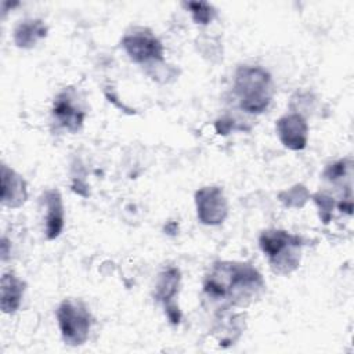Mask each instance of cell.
I'll list each match as a JSON object with an SVG mask.
<instances>
[{"mask_svg": "<svg viewBox=\"0 0 354 354\" xmlns=\"http://www.w3.org/2000/svg\"><path fill=\"white\" fill-rule=\"evenodd\" d=\"M266 289L261 274L248 263H214L203 282V296L212 306L246 307L261 296Z\"/></svg>", "mask_w": 354, "mask_h": 354, "instance_id": "6da1fadb", "label": "cell"}, {"mask_svg": "<svg viewBox=\"0 0 354 354\" xmlns=\"http://www.w3.org/2000/svg\"><path fill=\"white\" fill-rule=\"evenodd\" d=\"M234 93L245 112L261 113L272 101V79L261 66H239L234 77Z\"/></svg>", "mask_w": 354, "mask_h": 354, "instance_id": "7a4b0ae2", "label": "cell"}, {"mask_svg": "<svg viewBox=\"0 0 354 354\" xmlns=\"http://www.w3.org/2000/svg\"><path fill=\"white\" fill-rule=\"evenodd\" d=\"M259 245L274 272L288 275L299 267L303 248L299 235H293L285 230H267L261 232Z\"/></svg>", "mask_w": 354, "mask_h": 354, "instance_id": "3957f363", "label": "cell"}, {"mask_svg": "<svg viewBox=\"0 0 354 354\" xmlns=\"http://www.w3.org/2000/svg\"><path fill=\"white\" fill-rule=\"evenodd\" d=\"M58 328L62 340L69 346H82L87 342L91 329V315L82 300L65 299L57 308Z\"/></svg>", "mask_w": 354, "mask_h": 354, "instance_id": "277c9868", "label": "cell"}, {"mask_svg": "<svg viewBox=\"0 0 354 354\" xmlns=\"http://www.w3.org/2000/svg\"><path fill=\"white\" fill-rule=\"evenodd\" d=\"M122 46L131 61L137 64H148L163 59L165 48L162 43L149 30L137 28L122 39Z\"/></svg>", "mask_w": 354, "mask_h": 354, "instance_id": "5b68a950", "label": "cell"}, {"mask_svg": "<svg viewBox=\"0 0 354 354\" xmlns=\"http://www.w3.org/2000/svg\"><path fill=\"white\" fill-rule=\"evenodd\" d=\"M196 213L201 223L217 225L228 214V203L220 187H203L195 194Z\"/></svg>", "mask_w": 354, "mask_h": 354, "instance_id": "8992f818", "label": "cell"}, {"mask_svg": "<svg viewBox=\"0 0 354 354\" xmlns=\"http://www.w3.org/2000/svg\"><path fill=\"white\" fill-rule=\"evenodd\" d=\"M53 116L66 131L76 133L84 123L86 109L82 106L75 91L64 90L54 98Z\"/></svg>", "mask_w": 354, "mask_h": 354, "instance_id": "52a82bcc", "label": "cell"}, {"mask_svg": "<svg viewBox=\"0 0 354 354\" xmlns=\"http://www.w3.org/2000/svg\"><path fill=\"white\" fill-rule=\"evenodd\" d=\"M275 127L281 142L286 148L292 151H300L307 145L308 126L303 116L297 113L285 115L278 119Z\"/></svg>", "mask_w": 354, "mask_h": 354, "instance_id": "ba28073f", "label": "cell"}, {"mask_svg": "<svg viewBox=\"0 0 354 354\" xmlns=\"http://www.w3.org/2000/svg\"><path fill=\"white\" fill-rule=\"evenodd\" d=\"M44 210V234L47 239H55L64 228V203L58 189H48L40 199Z\"/></svg>", "mask_w": 354, "mask_h": 354, "instance_id": "9c48e42d", "label": "cell"}, {"mask_svg": "<svg viewBox=\"0 0 354 354\" xmlns=\"http://www.w3.org/2000/svg\"><path fill=\"white\" fill-rule=\"evenodd\" d=\"M28 199L26 183L21 174L1 165V203L6 207L17 209Z\"/></svg>", "mask_w": 354, "mask_h": 354, "instance_id": "30bf717a", "label": "cell"}, {"mask_svg": "<svg viewBox=\"0 0 354 354\" xmlns=\"http://www.w3.org/2000/svg\"><path fill=\"white\" fill-rule=\"evenodd\" d=\"M0 306L4 314H14L22 301L25 293V282L12 272H6L1 277L0 285Z\"/></svg>", "mask_w": 354, "mask_h": 354, "instance_id": "8fae6325", "label": "cell"}, {"mask_svg": "<svg viewBox=\"0 0 354 354\" xmlns=\"http://www.w3.org/2000/svg\"><path fill=\"white\" fill-rule=\"evenodd\" d=\"M47 35V26L41 19H26L14 30V41L21 48H32Z\"/></svg>", "mask_w": 354, "mask_h": 354, "instance_id": "7c38bea8", "label": "cell"}, {"mask_svg": "<svg viewBox=\"0 0 354 354\" xmlns=\"http://www.w3.org/2000/svg\"><path fill=\"white\" fill-rule=\"evenodd\" d=\"M180 271L177 268H169L159 275L156 285V297L160 301H170L178 290Z\"/></svg>", "mask_w": 354, "mask_h": 354, "instance_id": "4fadbf2b", "label": "cell"}, {"mask_svg": "<svg viewBox=\"0 0 354 354\" xmlns=\"http://www.w3.org/2000/svg\"><path fill=\"white\" fill-rule=\"evenodd\" d=\"M192 14V18L196 24H202L206 25L209 24L213 18L216 11L213 10V7L207 3H202V1H189L184 4Z\"/></svg>", "mask_w": 354, "mask_h": 354, "instance_id": "5bb4252c", "label": "cell"}]
</instances>
